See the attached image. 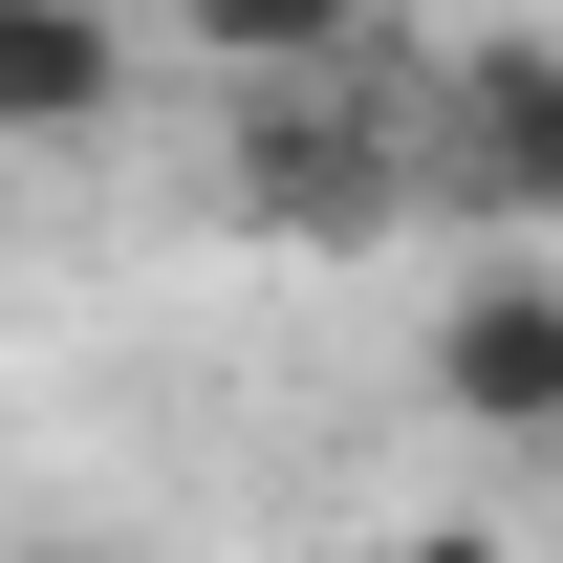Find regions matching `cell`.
<instances>
[{
	"instance_id": "obj_1",
	"label": "cell",
	"mask_w": 563,
	"mask_h": 563,
	"mask_svg": "<svg viewBox=\"0 0 563 563\" xmlns=\"http://www.w3.org/2000/svg\"><path fill=\"white\" fill-rule=\"evenodd\" d=\"M217 217L239 239H303V261H347L412 217V131H368L347 87H239V131H217Z\"/></svg>"
},
{
	"instance_id": "obj_2",
	"label": "cell",
	"mask_w": 563,
	"mask_h": 563,
	"mask_svg": "<svg viewBox=\"0 0 563 563\" xmlns=\"http://www.w3.org/2000/svg\"><path fill=\"white\" fill-rule=\"evenodd\" d=\"M412 196H455V217H563V44H542V22L455 44V87L412 109Z\"/></svg>"
},
{
	"instance_id": "obj_3",
	"label": "cell",
	"mask_w": 563,
	"mask_h": 563,
	"mask_svg": "<svg viewBox=\"0 0 563 563\" xmlns=\"http://www.w3.org/2000/svg\"><path fill=\"white\" fill-rule=\"evenodd\" d=\"M412 390L455 433H498V455H563V261H477L455 303H433Z\"/></svg>"
},
{
	"instance_id": "obj_4",
	"label": "cell",
	"mask_w": 563,
	"mask_h": 563,
	"mask_svg": "<svg viewBox=\"0 0 563 563\" xmlns=\"http://www.w3.org/2000/svg\"><path fill=\"white\" fill-rule=\"evenodd\" d=\"M131 109V0H0V152H87Z\"/></svg>"
},
{
	"instance_id": "obj_5",
	"label": "cell",
	"mask_w": 563,
	"mask_h": 563,
	"mask_svg": "<svg viewBox=\"0 0 563 563\" xmlns=\"http://www.w3.org/2000/svg\"><path fill=\"white\" fill-rule=\"evenodd\" d=\"M368 22H390V0H174V44H196L217 87H325Z\"/></svg>"
},
{
	"instance_id": "obj_6",
	"label": "cell",
	"mask_w": 563,
	"mask_h": 563,
	"mask_svg": "<svg viewBox=\"0 0 563 563\" xmlns=\"http://www.w3.org/2000/svg\"><path fill=\"white\" fill-rule=\"evenodd\" d=\"M390 563H520V520H412Z\"/></svg>"
},
{
	"instance_id": "obj_7",
	"label": "cell",
	"mask_w": 563,
	"mask_h": 563,
	"mask_svg": "<svg viewBox=\"0 0 563 563\" xmlns=\"http://www.w3.org/2000/svg\"><path fill=\"white\" fill-rule=\"evenodd\" d=\"M0 563H109V542H0Z\"/></svg>"
}]
</instances>
